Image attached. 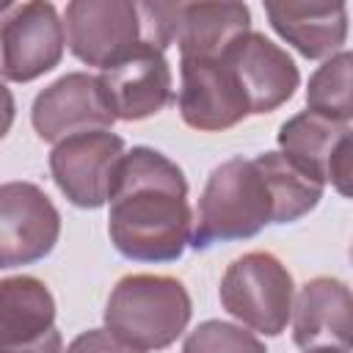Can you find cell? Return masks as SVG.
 I'll return each instance as SVG.
<instances>
[{
	"label": "cell",
	"instance_id": "cell-1",
	"mask_svg": "<svg viewBox=\"0 0 353 353\" xmlns=\"http://www.w3.org/2000/svg\"><path fill=\"white\" fill-rule=\"evenodd\" d=\"M323 190L325 185L292 165L281 152L229 157L204 182L190 245L207 251L215 243L251 240L270 223H295L320 204Z\"/></svg>",
	"mask_w": 353,
	"mask_h": 353
},
{
	"label": "cell",
	"instance_id": "cell-2",
	"mask_svg": "<svg viewBox=\"0 0 353 353\" xmlns=\"http://www.w3.org/2000/svg\"><path fill=\"white\" fill-rule=\"evenodd\" d=\"M108 201V237L124 259L176 262L190 245L188 179L168 154L152 146L124 152Z\"/></svg>",
	"mask_w": 353,
	"mask_h": 353
},
{
	"label": "cell",
	"instance_id": "cell-3",
	"mask_svg": "<svg viewBox=\"0 0 353 353\" xmlns=\"http://www.w3.org/2000/svg\"><path fill=\"white\" fill-rule=\"evenodd\" d=\"M176 3L72 0L63 11L69 52L85 66L108 69L138 50L165 52L174 44Z\"/></svg>",
	"mask_w": 353,
	"mask_h": 353
},
{
	"label": "cell",
	"instance_id": "cell-4",
	"mask_svg": "<svg viewBox=\"0 0 353 353\" xmlns=\"http://www.w3.org/2000/svg\"><path fill=\"white\" fill-rule=\"evenodd\" d=\"M105 328L138 350L174 345L193 317L188 287L163 273H127L105 303Z\"/></svg>",
	"mask_w": 353,
	"mask_h": 353
},
{
	"label": "cell",
	"instance_id": "cell-5",
	"mask_svg": "<svg viewBox=\"0 0 353 353\" xmlns=\"http://www.w3.org/2000/svg\"><path fill=\"white\" fill-rule=\"evenodd\" d=\"M218 298L221 306L245 328L279 336L292 314L295 281L276 254L248 251L223 270Z\"/></svg>",
	"mask_w": 353,
	"mask_h": 353
},
{
	"label": "cell",
	"instance_id": "cell-6",
	"mask_svg": "<svg viewBox=\"0 0 353 353\" xmlns=\"http://www.w3.org/2000/svg\"><path fill=\"white\" fill-rule=\"evenodd\" d=\"M63 47V22L52 3H8L0 11V80L30 83L52 72Z\"/></svg>",
	"mask_w": 353,
	"mask_h": 353
},
{
	"label": "cell",
	"instance_id": "cell-7",
	"mask_svg": "<svg viewBox=\"0 0 353 353\" xmlns=\"http://www.w3.org/2000/svg\"><path fill=\"white\" fill-rule=\"evenodd\" d=\"M124 152V138L110 130L63 138L50 152L52 182L69 204L80 210H99L110 199Z\"/></svg>",
	"mask_w": 353,
	"mask_h": 353
},
{
	"label": "cell",
	"instance_id": "cell-8",
	"mask_svg": "<svg viewBox=\"0 0 353 353\" xmlns=\"http://www.w3.org/2000/svg\"><path fill=\"white\" fill-rule=\"evenodd\" d=\"M61 237V212L33 182L0 185V270L33 265L52 254Z\"/></svg>",
	"mask_w": 353,
	"mask_h": 353
},
{
	"label": "cell",
	"instance_id": "cell-9",
	"mask_svg": "<svg viewBox=\"0 0 353 353\" xmlns=\"http://www.w3.org/2000/svg\"><path fill=\"white\" fill-rule=\"evenodd\" d=\"M279 152L320 185L350 196L353 165V124L334 121L312 110L290 116L276 135Z\"/></svg>",
	"mask_w": 353,
	"mask_h": 353
},
{
	"label": "cell",
	"instance_id": "cell-10",
	"mask_svg": "<svg viewBox=\"0 0 353 353\" xmlns=\"http://www.w3.org/2000/svg\"><path fill=\"white\" fill-rule=\"evenodd\" d=\"M179 116L199 132H223L251 116L248 99L223 58H179Z\"/></svg>",
	"mask_w": 353,
	"mask_h": 353
},
{
	"label": "cell",
	"instance_id": "cell-11",
	"mask_svg": "<svg viewBox=\"0 0 353 353\" xmlns=\"http://www.w3.org/2000/svg\"><path fill=\"white\" fill-rule=\"evenodd\" d=\"M218 58L234 72L251 116H265L279 110L284 102L292 99L295 88L301 85V72L292 55L270 41L259 30H248L237 36Z\"/></svg>",
	"mask_w": 353,
	"mask_h": 353
},
{
	"label": "cell",
	"instance_id": "cell-12",
	"mask_svg": "<svg viewBox=\"0 0 353 353\" xmlns=\"http://www.w3.org/2000/svg\"><path fill=\"white\" fill-rule=\"evenodd\" d=\"M55 314V298L41 279H0V353H63Z\"/></svg>",
	"mask_w": 353,
	"mask_h": 353
},
{
	"label": "cell",
	"instance_id": "cell-13",
	"mask_svg": "<svg viewBox=\"0 0 353 353\" xmlns=\"http://www.w3.org/2000/svg\"><path fill=\"white\" fill-rule=\"evenodd\" d=\"M113 113L105 105L97 74L66 72L41 88L30 105V124L36 135L47 143L80 132H97L113 127Z\"/></svg>",
	"mask_w": 353,
	"mask_h": 353
},
{
	"label": "cell",
	"instance_id": "cell-14",
	"mask_svg": "<svg viewBox=\"0 0 353 353\" xmlns=\"http://www.w3.org/2000/svg\"><path fill=\"white\" fill-rule=\"evenodd\" d=\"M97 80L108 110L121 121L149 119L160 113L174 97V74L168 58L152 47L102 69Z\"/></svg>",
	"mask_w": 353,
	"mask_h": 353
},
{
	"label": "cell",
	"instance_id": "cell-15",
	"mask_svg": "<svg viewBox=\"0 0 353 353\" xmlns=\"http://www.w3.org/2000/svg\"><path fill=\"white\" fill-rule=\"evenodd\" d=\"M350 287L336 276L309 279L292 301V342L301 350H350Z\"/></svg>",
	"mask_w": 353,
	"mask_h": 353
},
{
	"label": "cell",
	"instance_id": "cell-16",
	"mask_svg": "<svg viewBox=\"0 0 353 353\" xmlns=\"http://www.w3.org/2000/svg\"><path fill=\"white\" fill-rule=\"evenodd\" d=\"M270 28L303 58H331L347 41V3L328 0H281L265 3Z\"/></svg>",
	"mask_w": 353,
	"mask_h": 353
},
{
	"label": "cell",
	"instance_id": "cell-17",
	"mask_svg": "<svg viewBox=\"0 0 353 353\" xmlns=\"http://www.w3.org/2000/svg\"><path fill=\"white\" fill-rule=\"evenodd\" d=\"M248 30L251 8L245 3H176L174 44L179 58H218Z\"/></svg>",
	"mask_w": 353,
	"mask_h": 353
},
{
	"label": "cell",
	"instance_id": "cell-18",
	"mask_svg": "<svg viewBox=\"0 0 353 353\" xmlns=\"http://www.w3.org/2000/svg\"><path fill=\"white\" fill-rule=\"evenodd\" d=\"M350 83H353V55L350 50H339L312 72L306 85V110L350 124L353 121Z\"/></svg>",
	"mask_w": 353,
	"mask_h": 353
},
{
	"label": "cell",
	"instance_id": "cell-19",
	"mask_svg": "<svg viewBox=\"0 0 353 353\" xmlns=\"http://www.w3.org/2000/svg\"><path fill=\"white\" fill-rule=\"evenodd\" d=\"M182 353H268V347L243 325L226 320H204L185 336Z\"/></svg>",
	"mask_w": 353,
	"mask_h": 353
},
{
	"label": "cell",
	"instance_id": "cell-20",
	"mask_svg": "<svg viewBox=\"0 0 353 353\" xmlns=\"http://www.w3.org/2000/svg\"><path fill=\"white\" fill-rule=\"evenodd\" d=\"M66 353H146V350H138V347L121 342L108 328H88L69 342Z\"/></svg>",
	"mask_w": 353,
	"mask_h": 353
},
{
	"label": "cell",
	"instance_id": "cell-21",
	"mask_svg": "<svg viewBox=\"0 0 353 353\" xmlns=\"http://www.w3.org/2000/svg\"><path fill=\"white\" fill-rule=\"evenodd\" d=\"M14 116H17L14 94H11V88L0 80V141L8 135V130H11V124H14Z\"/></svg>",
	"mask_w": 353,
	"mask_h": 353
},
{
	"label": "cell",
	"instance_id": "cell-22",
	"mask_svg": "<svg viewBox=\"0 0 353 353\" xmlns=\"http://www.w3.org/2000/svg\"><path fill=\"white\" fill-rule=\"evenodd\" d=\"M303 353H350V350H339V347H314V350H303Z\"/></svg>",
	"mask_w": 353,
	"mask_h": 353
}]
</instances>
